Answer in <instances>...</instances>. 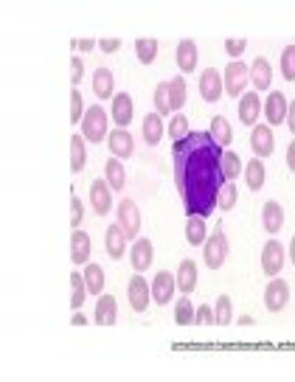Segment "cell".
<instances>
[{
    "label": "cell",
    "mask_w": 295,
    "mask_h": 382,
    "mask_svg": "<svg viewBox=\"0 0 295 382\" xmlns=\"http://www.w3.org/2000/svg\"><path fill=\"white\" fill-rule=\"evenodd\" d=\"M222 155V146L211 138V133H191L183 141H175V183L189 217L205 220L217 208L220 191L225 186Z\"/></svg>",
    "instance_id": "cell-1"
},
{
    "label": "cell",
    "mask_w": 295,
    "mask_h": 382,
    "mask_svg": "<svg viewBox=\"0 0 295 382\" xmlns=\"http://www.w3.org/2000/svg\"><path fill=\"white\" fill-rule=\"evenodd\" d=\"M107 135H110L107 110L102 104L88 107V113H84V118H82V138L88 144H102V141H107Z\"/></svg>",
    "instance_id": "cell-2"
},
{
    "label": "cell",
    "mask_w": 295,
    "mask_h": 382,
    "mask_svg": "<svg viewBox=\"0 0 295 382\" xmlns=\"http://www.w3.org/2000/svg\"><path fill=\"white\" fill-rule=\"evenodd\" d=\"M228 253H231V245H228L225 231H222V228H214V233H211V236L205 239V247H202L205 267L220 270V267L228 262Z\"/></svg>",
    "instance_id": "cell-3"
},
{
    "label": "cell",
    "mask_w": 295,
    "mask_h": 382,
    "mask_svg": "<svg viewBox=\"0 0 295 382\" xmlns=\"http://www.w3.org/2000/svg\"><path fill=\"white\" fill-rule=\"evenodd\" d=\"M222 82H225V93L228 96H236V99H242L245 96V88H247V82H250V65H245V62H231L228 68H225V73H222Z\"/></svg>",
    "instance_id": "cell-4"
},
{
    "label": "cell",
    "mask_w": 295,
    "mask_h": 382,
    "mask_svg": "<svg viewBox=\"0 0 295 382\" xmlns=\"http://www.w3.org/2000/svg\"><path fill=\"white\" fill-rule=\"evenodd\" d=\"M118 225L121 231L126 233V239H141L138 231H141V208L135 200H121L118 202Z\"/></svg>",
    "instance_id": "cell-5"
},
{
    "label": "cell",
    "mask_w": 295,
    "mask_h": 382,
    "mask_svg": "<svg viewBox=\"0 0 295 382\" xmlns=\"http://www.w3.org/2000/svg\"><path fill=\"white\" fill-rule=\"evenodd\" d=\"M126 298H130V307L135 312H144L149 307V301H152V287L146 284V278L141 273H135L130 278V284H126Z\"/></svg>",
    "instance_id": "cell-6"
},
{
    "label": "cell",
    "mask_w": 295,
    "mask_h": 382,
    "mask_svg": "<svg viewBox=\"0 0 295 382\" xmlns=\"http://www.w3.org/2000/svg\"><path fill=\"white\" fill-rule=\"evenodd\" d=\"M149 287H152V301L160 304V307L172 304L175 292H178V281H175V276H172V273H166V270H160V273L152 278Z\"/></svg>",
    "instance_id": "cell-7"
},
{
    "label": "cell",
    "mask_w": 295,
    "mask_h": 382,
    "mask_svg": "<svg viewBox=\"0 0 295 382\" xmlns=\"http://www.w3.org/2000/svg\"><path fill=\"white\" fill-rule=\"evenodd\" d=\"M284 267V245L278 239H270L265 247H262V273L276 278Z\"/></svg>",
    "instance_id": "cell-8"
},
{
    "label": "cell",
    "mask_w": 295,
    "mask_h": 382,
    "mask_svg": "<svg viewBox=\"0 0 295 382\" xmlns=\"http://www.w3.org/2000/svg\"><path fill=\"white\" fill-rule=\"evenodd\" d=\"M289 304V284L284 278H270V284L265 287V307L270 312H281Z\"/></svg>",
    "instance_id": "cell-9"
},
{
    "label": "cell",
    "mask_w": 295,
    "mask_h": 382,
    "mask_svg": "<svg viewBox=\"0 0 295 382\" xmlns=\"http://www.w3.org/2000/svg\"><path fill=\"white\" fill-rule=\"evenodd\" d=\"M250 146L256 152V157H270L276 149V135H273V126L270 124H256L250 133Z\"/></svg>",
    "instance_id": "cell-10"
},
{
    "label": "cell",
    "mask_w": 295,
    "mask_h": 382,
    "mask_svg": "<svg viewBox=\"0 0 295 382\" xmlns=\"http://www.w3.org/2000/svg\"><path fill=\"white\" fill-rule=\"evenodd\" d=\"M225 93V82H222V73L214 70V68H205V73L200 76V96L205 102H220Z\"/></svg>",
    "instance_id": "cell-11"
},
{
    "label": "cell",
    "mask_w": 295,
    "mask_h": 382,
    "mask_svg": "<svg viewBox=\"0 0 295 382\" xmlns=\"http://www.w3.org/2000/svg\"><path fill=\"white\" fill-rule=\"evenodd\" d=\"M287 110H289V104H287L284 93L281 90H270V96L265 99V107H262V115L267 118V124L270 126L284 124L287 121Z\"/></svg>",
    "instance_id": "cell-12"
},
{
    "label": "cell",
    "mask_w": 295,
    "mask_h": 382,
    "mask_svg": "<svg viewBox=\"0 0 295 382\" xmlns=\"http://www.w3.org/2000/svg\"><path fill=\"white\" fill-rule=\"evenodd\" d=\"M115 321H118V301L110 292L99 295L96 309H93V323L96 326H115Z\"/></svg>",
    "instance_id": "cell-13"
},
{
    "label": "cell",
    "mask_w": 295,
    "mask_h": 382,
    "mask_svg": "<svg viewBox=\"0 0 295 382\" xmlns=\"http://www.w3.org/2000/svg\"><path fill=\"white\" fill-rule=\"evenodd\" d=\"M91 253H93V239L84 231L70 233V262L73 265H91Z\"/></svg>",
    "instance_id": "cell-14"
},
{
    "label": "cell",
    "mask_w": 295,
    "mask_h": 382,
    "mask_svg": "<svg viewBox=\"0 0 295 382\" xmlns=\"http://www.w3.org/2000/svg\"><path fill=\"white\" fill-rule=\"evenodd\" d=\"M91 205H93V214H99V217L110 214V208H113V189L107 186V180H93L91 183Z\"/></svg>",
    "instance_id": "cell-15"
},
{
    "label": "cell",
    "mask_w": 295,
    "mask_h": 382,
    "mask_svg": "<svg viewBox=\"0 0 295 382\" xmlns=\"http://www.w3.org/2000/svg\"><path fill=\"white\" fill-rule=\"evenodd\" d=\"M152 259H155V247H152V242L149 239H135L133 242V247H130V262H133V270H138V273H144V270H149L152 267Z\"/></svg>",
    "instance_id": "cell-16"
},
{
    "label": "cell",
    "mask_w": 295,
    "mask_h": 382,
    "mask_svg": "<svg viewBox=\"0 0 295 382\" xmlns=\"http://www.w3.org/2000/svg\"><path fill=\"white\" fill-rule=\"evenodd\" d=\"M113 121L118 130H126L133 124V96L130 93H115L113 96V110H110Z\"/></svg>",
    "instance_id": "cell-17"
},
{
    "label": "cell",
    "mask_w": 295,
    "mask_h": 382,
    "mask_svg": "<svg viewBox=\"0 0 295 382\" xmlns=\"http://www.w3.org/2000/svg\"><path fill=\"white\" fill-rule=\"evenodd\" d=\"M107 146H110V152H113V157H133L135 155V141H133V135L126 133V130H115L107 135Z\"/></svg>",
    "instance_id": "cell-18"
},
{
    "label": "cell",
    "mask_w": 295,
    "mask_h": 382,
    "mask_svg": "<svg viewBox=\"0 0 295 382\" xmlns=\"http://www.w3.org/2000/svg\"><path fill=\"white\" fill-rule=\"evenodd\" d=\"M262 99H259V93L256 90H250V93H245L242 99H239V121L242 124H247V126H256V121H259V115H262Z\"/></svg>",
    "instance_id": "cell-19"
},
{
    "label": "cell",
    "mask_w": 295,
    "mask_h": 382,
    "mask_svg": "<svg viewBox=\"0 0 295 382\" xmlns=\"http://www.w3.org/2000/svg\"><path fill=\"white\" fill-rule=\"evenodd\" d=\"M104 250L113 262H118L126 253V233L121 231V225H107L104 231Z\"/></svg>",
    "instance_id": "cell-20"
},
{
    "label": "cell",
    "mask_w": 295,
    "mask_h": 382,
    "mask_svg": "<svg viewBox=\"0 0 295 382\" xmlns=\"http://www.w3.org/2000/svg\"><path fill=\"white\" fill-rule=\"evenodd\" d=\"M262 228H265L267 233H273V236L284 228V208H281V202L267 200V202L262 205Z\"/></svg>",
    "instance_id": "cell-21"
},
{
    "label": "cell",
    "mask_w": 295,
    "mask_h": 382,
    "mask_svg": "<svg viewBox=\"0 0 295 382\" xmlns=\"http://www.w3.org/2000/svg\"><path fill=\"white\" fill-rule=\"evenodd\" d=\"M175 59H178V68L183 73H194L197 70V59H200L197 42L194 39H180L178 42V51H175Z\"/></svg>",
    "instance_id": "cell-22"
},
{
    "label": "cell",
    "mask_w": 295,
    "mask_h": 382,
    "mask_svg": "<svg viewBox=\"0 0 295 382\" xmlns=\"http://www.w3.org/2000/svg\"><path fill=\"white\" fill-rule=\"evenodd\" d=\"M250 82L256 90H270L273 88V68L265 57H256L250 65Z\"/></svg>",
    "instance_id": "cell-23"
},
{
    "label": "cell",
    "mask_w": 295,
    "mask_h": 382,
    "mask_svg": "<svg viewBox=\"0 0 295 382\" xmlns=\"http://www.w3.org/2000/svg\"><path fill=\"white\" fill-rule=\"evenodd\" d=\"M175 281H178V289L189 298V295L194 292V287H197V262L194 259H183L178 273H175Z\"/></svg>",
    "instance_id": "cell-24"
},
{
    "label": "cell",
    "mask_w": 295,
    "mask_h": 382,
    "mask_svg": "<svg viewBox=\"0 0 295 382\" xmlns=\"http://www.w3.org/2000/svg\"><path fill=\"white\" fill-rule=\"evenodd\" d=\"M265 180H267V169H265L262 157H250V163L245 166V183H247V189L250 191H259L265 186Z\"/></svg>",
    "instance_id": "cell-25"
},
{
    "label": "cell",
    "mask_w": 295,
    "mask_h": 382,
    "mask_svg": "<svg viewBox=\"0 0 295 382\" xmlns=\"http://www.w3.org/2000/svg\"><path fill=\"white\" fill-rule=\"evenodd\" d=\"M113 90H115V76L110 68H99L93 73V93L99 99H113Z\"/></svg>",
    "instance_id": "cell-26"
},
{
    "label": "cell",
    "mask_w": 295,
    "mask_h": 382,
    "mask_svg": "<svg viewBox=\"0 0 295 382\" xmlns=\"http://www.w3.org/2000/svg\"><path fill=\"white\" fill-rule=\"evenodd\" d=\"M163 133H166V126H163V115H158V113L144 115V141H146L149 146L160 144Z\"/></svg>",
    "instance_id": "cell-27"
},
{
    "label": "cell",
    "mask_w": 295,
    "mask_h": 382,
    "mask_svg": "<svg viewBox=\"0 0 295 382\" xmlns=\"http://www.w3.org/2000/svg\"><path fill=\"white\" fill-rule=\"evenodd\" d=\"M82 278H84V287H88V292L104 295V267H99L96 262L93 265H84Z\"/></svg>",
    "instance_id": "cell-28"
},
{
    "label": "cell",
    "mask_w": 295,
    "mask_h": 382,
    "mask_svg": "<svg viewBox=\"0 0 295 382\" xmlns=\"http://www.w3.org/2000/svg\"><path fill=\"white\" fill-rule=\"evenodd\" d=\"M84 144H88V141L82 138V133L70 135V172L73 175H79L84 169V163H88V146H84Z\"/></svg>",
    "instance_id": "cell-29"
},
{
    "label": "cell",
    "mask_w": 295,
    "mask_h": 382,
    "mask_svg": "<svg viewBox=\"0 0 295 382\" xmlns=\"http://www.w3.org/2000/svg\"><path fill=\"white\" fill-rule=\"evenodd\" d=\"M104 180H107V186H110L113 191H121V189L126 186V172H124V166H121L118 157H110V160L104 163Z\"/></svg>",
    "instance_id": "cell-30"
},
{
    "label": "cell",
    "mask_w": 295,
    "mask_h": 382,
    "mask_svg": "<svg viewBox=\"0 0 295 382\" xmlns=\"http://www.w3.org/2000/svg\"><path fill=\"white\" fill-rule=\"evenodd\" d=\"M211 138H214L220 146H231V141H234V130H231V124H228V118L225 115H214L211 118Z\"/></svg>",
    "instance_id": "cell-31"
},
{
    "label": "cell",
    "mask_w": 295,
    "mask_h": 382,
    "mask_svg": "<svg viewBox=\"0 0 295 382\" xmlns=\"http://www.w3.org/2000/svg\"><path fill=\"white\" fill-rule=\"evenodd\" d=\"M189 99V88H186V79L183 76H175V79H169V102H172V113L183 110Z\"/></svg>",
    "instance_id": "cell-32"
},
{
    "label": "cell",
    "mask_w": 295,
    "mask_h": 382,
    "mask_svg": "<svg viewBox=\"0 0 295 382\" xmlns=\"http://www.w3.org/2000/svg\"><path fill=\"white\" fill-rule=\"evenodd\" d=\"M245 172V166H242V157L236 155V152H225L222 155V175H225V183H234L239 175Z\"/></svg>",
    "instance_id": "cell-33"
},
{
    "label": "cell",
    "mask_w": 295,
    "mask_h": 382,
    "mask_svg": "<svg viewBox=\"0 0 295 382\" xmlns=\"http://www.w3.org/2000/svg\"><path fill=\"white\" fill-rule=\"evenodd\" d=\"M158 51H160V46H158V39H152V37L135 42V57H138V62H144V65H152L155 57H158Z\"/></svg>",
    "instance_id": "cell-34"
},
{
    "label": "cell",
    "mask_w": 295,
    "mask_h": 382,
    "mask_svg": "<svg viewBox=\"0 0 295 382\" xmlns=\"http://www.w3.org/2000/svg\"><path fill=\"white\" fill-rule=\"evenodd\" d=\"M186 239L191 245H205L208 233H205V220L202 217H189V222H186Z\"/></svg>",
    "instance_id": "cell-35"
},
{
    "label": "cell",
    "mask_w": 295,
    "mask_h": 382,
    "mask_svg": "<svg viewBox=\"0 0 295 382\" xmlns=\"http://www.w3.org/2000/svg\"><path fill=\"white\" fill-rule=\"evenodd\" d=\"M88 298V287H84V278L82 273H70V307L79 309Z\"/></svg>",
    "instance_id": "cell-36"
},
{
    "label": "cell",
    "mask_w": 295,
    "mask_h": 382,
    "mask_svg": "<svg viewBox=\"0 0 295 382\" xmlns=\"http://www.w3.org/2000/svg\"><path fill=\"white\" fill-rule=\"evenodd\" d=\"M166 133L172 135L175 141H183L186 135H191V130H189V118H186L183 113H175V118L169 121V126H166Z\"/></svg>",
    "instance_id": "cell-37"
},
{
    "label": "cell",
    "mask_w": 295,
    "mask_h": 382,
    "mask_svg": "<svg viewBox=\"0 0 295 382\" xmlns=\"http://www.w3.org/2000/svg\"><path fill=\"white\" fill-rule=\"evenodd\" d=\"M194 312H197V309L191 307V301L183 295V298L175 304V323H178V326H191V323H194Z\"/></svg>",
    "instance_id": "cell-38"
},
{
    "label": "cell",
    "mask_w": 295,
    "mask_h": 382,
    "mask_svg": "<svg viewBox=\"0 0 295 382\" xmlns=\"http://www.w3.org/2000/svg\"><path fill=\"white\" fill-rule=\"evenodd\" d=\"M214 318H217L220 326H228V323L234 321V304H231L228 295H220V298H217V304H214Z\"/></svg>",
    "instance_id": "cell-39"
},
{
    "label": "cell",
    "mask_w": 295,
    "mask_h": 382,
    "mask_svg": "<svg viewBox=\"0 0 295 382\" xmlns=\"http://www.w3.org/2000/svg\"><path fill=\"white\" fill-rule=\"evenodd\" d=\"M155 110H158V115L172 113V102H169V82H163V84L155 88Z\"/></svg>",
    "instance_id": "cell-40"
},
{
    "label": "cell",
    "mask_w": 295,
    "mask_h": 382,
    "mask_svg": "<svg viewBox=\"0 0 295 382\" xmlns=\"http://www.w3.org/2000/svg\"><path fill=\"white\" fill-rule=\"evenodd\" d=\"M281 76L287 82H295V46H287L281 51Z\"/></svg>",
    "instance_id": "cell-41"
},
{
    "label": "cell",
    "mask_w": 295,
    "mask_h": 382,
    "mask_svg": "<svg viewBox=\"0 0 295 382\" xmlns=\"http://www.w3.org/2000/svg\"><path fill=\"white\" fill-rule=\"evenodd\" d=\"M236 197H239V191H236V186H234V183H225V186H222V191H220V200H217V208H222V211H231V208L236 205Z\"/></svg>",
    "instance_id": "cell-42"
},
{
    "label": "cell",
    "mask_w": 295,
    "mask_h": 382,
    "mask_svg": "<svg viewBox=\"0 0 295 382\" xmlns=\"http://www.w3.org/2000/svg\"><path fill=\"white\" fill-rule=\"evenodd\" d=\"M84 102H82V93L79 90H70V121L73 124H82V118H84Z\"/></svg>",
    "instance_id": "cell-43"
},
{
    "label": "cell",
    "mask_w": 295,
    "mask_h": 382,
    "mask_svg": "<svg viewBox=\"0 0 295 382\" xmlns=\"http://www.w3.org/2000/svg\"><path fill=\"white\" fill-rule=\"evenodd\" d=\"M82 220H84V202H82L76 194H70V225L79 231Z\"/></svg>",
    "instance_id": "cell-44"
},
{
    "label": "cell",
    "mask_w": 295,
    "mask_h": 382,
    "mask_svg": "<svg viewBox=\"0 0 295 382\" xmlns=\"http://www.w3.org/2000/svg\"><path fill=\"white\" fill-rule=\"evenodd\" d=\"M194 323H200V326H214V323H217V318H214V307H208V304L197 307V312H194Z\"/></svg>",
    "instance_id": "cell-45"
},
{
    "label": "cell",
    "mask_w": 295,
    "mask_h": 382,
    "mask_svg": "<svg viewBox=\"0 0 295 382\" xmlns=\"http://www.w3.org/2000/svg\"><path fill=\"white\" fill-rule=\"evenodd\" d=\"M245 48H247V39H225V54L228 57H239V54H245Z\"/></svg>",
    "instance_id": "cell-46"
},
{
    "label": "cell",
    "mask_w": 295,
    "mask_h": 382,
    "mask_svg": "<svg viewBox=\"0 0 295 382\" xmlns=\"http://www.w3.org/2000/svg\"><path fill=\"white\" fill-rule=\"evenodd\" d=\"M82 79H84V62H82L79 57H73V59H70V82H73V88H76Z\"/></svg>",
    "instance_id": "cell-47"
},
{
    "label": "cell",
    "mask_w": 295,
    "mask_h": 382,
    "mask_svg": "<svg viewBox=\"0 0 295 382\" xmlns=\"http://www.w3.org/2000/svg\"><path fill=\"white\" fill-rule=\"evenodd\" d=\"M99 48H102L104 54H115V51L121 48V39H118V37H115V39H113V37H107V39H99Z\"/></svg>",
    "instance_id": "cell-48"
},
{
    "label": "cell",
    "mask_w": 295,
    "mask_h": 382,
    "mask_svg": "<svg viewBox=\"0 0 295 382\" xmlns=\"http://www.w3.org/2000/svg\"><path fill=\"white\" fill-rule=\"evenodd\" d=\"M70 46H76L79 51H93V46H99V42H93V39H73Z\"/></svg>",
    "instance_id": "cell-49"
},
{
    "label": "cell",
    "mask_w": 295,
    "mask_h": 382,
    "mask_svg": "<svg viewBox=\"0 0 295 382\" xmlns=\"http://www.w3.org/2000/svg\"><path fill=\"white\" fill-rule=\"evenodd\" d=\"M287 166H289V172L295 175V141H289V146H287Z\"/></svg>",
    "instance_id": "cell-50"
},
{
    "label": "cell",
    "mask_w": 295,
    "mask_h": 382,
    "mask_svg": "<svg viewBox=\"0 0 295 382\" xmlns=\"http://www.w3.org/2000/svg\"><path fill=\"white\" fill-rule=\"evenodd\" d=\"M287 124H289V133L295 135V102H292L289 110H287Z\"/></svg>",
    "instance_id": "cell-51"
},
{
    "label": "cell",
    "mask_w": 295,
    "mask_h": 382,
    "mask_svg": "<svg viewBox=\"0 0 295 382\" xmlns=\"http://www.w3.org/2000/svg\"><path fill=\"white\" fill-rule=\"evenodd\" d=\"M70 323H73V326H84V323H88V318H84V315H73Z\"/></svg>",
    "instance_id": "cell-52"
},
{
    "label": "cell",
    "mask_w": 295,
    "mask_h": 382,
    "mask_svg": "<svg viewBox=\"0 0 295 382\" xmlns=\"http://www.w3.org/2000/svg\"><path fill=\"white\" fill-rule=\"evenodd\" d=\"M289 262H292V267H295V233H292V239H289Z\"/></svg>",
    "instance_id": "cell-53"
}]
</instances>
